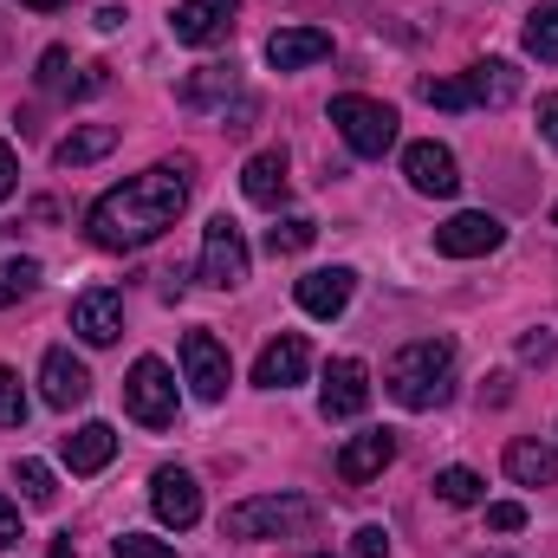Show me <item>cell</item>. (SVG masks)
<instances>
[{"instance_id": "6da1fadb", "label": "cell", "mask_w": 558, "mask_h": 558, "mask_svg": "<svg viewBox=\"0 0 558 558\" xmlns=\"http://www.w3.org/2000/svg\"><path fill=\"white\" fill-rule=\"evenodd\" d=\"M189 195H195V162H189V156H169V162H149L131 182L105 189V195L92 202L85 228H92V241H98L105 254H137L156 234L175 228V215L189 208Z\"/></svg>"}, {"instance_id": "7a4b0ae2", "label": "cell", "mask_w": 558, "mask_h": 558, "mask_svg": "<svg viewBox=\"0 0 558 558\" xmlns=\"http://www.w3.org/2000/svg\"><path fill=\"white\" fill-rule=\"evenodd\" d=\"M384 390H390V403H403V410H441L448 397H454V344L448 338H416V344H403L397 357H390V371H384Z\"/></svg>"}, {"instance_id": "3957f363", "label": "cell", "mask_w": 558, "mask_h": 558, "mask_svg": "<svg viewBox=\"0 0 558 558\" xmlns=\"http://www.w3.org/2000/svg\"><path fill=\"white\" fill-rule=\"evenodd\" d=\"M305 526H312V500H299V494H260V500H241L221 513L228 539H292Z\"/></svg>"}, {"instance_id": "277c9868", "label": "cell", "mask_w": 558, "mask_h": 558, "mask_svg": "<svg viewBox=\"0 0 558 558\" xmlns=\"http://www.w3.org/2000/svg\"><path fill=\"white\" fill-rule=\"evenodd\" d=\"M331 124H338V137L351 143L357 156H384L397 143V111L377 105V98H357V92L331 98Z\"/></svg>"}, {"instance_id": "5b68a950", "label": "cell", "mask_w": 558, "mask_h": 558, "mask_svg": "<svg viewBox=\"0 0 558 558\" xmlns=\"http://www.w3.org/2000/svg\"><path fill=\"white\" fill-rule=\"evenodd\" d=\"M124 410H131V422H143V428H169V422H175V377H169L162 357H137V364H131V377H124Z\"/></svg>"}, {"instance_id": "8992f818", "label": "cell", "mask_w": 558, "mask_h": 558, "mask_svg": "<svg viewBox=\"0 0 558 558\" xmlns=\"http://www.w3.org/2000/svg\"><path fill=\"white\" fill-rule=\"evenodd\" d=\"M182 377H189V390H195L202 403H221L228 384H234L228 344H221L215 331H189V338H182Z\"/></svg>"}, {"instance_id": "52a82bcc", "label": "cell", "mask_w": 558, "mask_h": 558, "mask_svg": "<svg viewBox=\"0 0 558 558\" xmlns=\"http://www.w3.org/2000/svg\"><path fill=\"white\" fill-rule=\"evenodd\" d=\"M247 241H241V228L228 221V215H215L208 228H202V286H221V292H234L241 279H247Z\"/></svg>"}, {"instance_id": "ba28073f", "label": "cell", "mask_w": 558, "mask_h": 558, "mask_svg": "<svg viewBox=\"0 0 558 558\" xmlns=\"http://www.w3.org/2000/svg\"><path fill=\"white\" fill-rule=\"evenodd\" d=\"M149 507H156V520H162L169 533H189V526L202 520V487H195V474H189V468H156V474H149Z\"/></svg>"}, {"instance_id": "9c48e42d", "label": "cell", "mask_w": 558, "mask_h": 558, "mask_svg": "<svg viewBox=\"0 0 558 558\" xmlns=\"http://www.w3.org/2000/svg\"><path fill=\"white\" fill-rule=\"evenodd\" d=\"M318 410L325 422H351L371 410V371L357 357H331L325 364V390H318Z\"/></svg>"}, {"instance_id": "30bf717a", "label": "cell", "mask_w": 558, "mask_h": 558, "mask_svg": "<svg viewBox=\"0 0 558 558\" xmlns=\"http://www.w3.org/2000/svg\"><path fill=\"white\" fill-rule=\"evenodd\" d=\"M500 241H507V228H500L487 208H468V215H454V221L435 228V254H448V260H481V254H494Z\"/></svg>"}, {"instance_id": "8fae6325", "label": "cell", "mask_w": 558, "mask_h": 558, "mask_svg": "<svg viewBox=\"0 0 558 558\" xmlns=\"http://www.w3.org/2000/svg\"><path fill=\"white\" fill-rule=\"evenodd\" d=\"M72 331H78L85 344H118V331H124V292H118V286L78 292V299H72Z\"/></svg>"}, {"instance_id": "7c38bea8", "label": "cell", "mask_w": 558, "mask_h": 558, "mask_svg": "<svg viewBox=\"0 0 558 558\" xmlns=\"http://www.w3.org/2000/svg\"><path fill=\"white\" fill-rule=\"evenodd\" d=\"M390 461H397V435H390V428H364V435H351V441L338 448V481H344V487H371Z\"/></svg>"}, {"instance_id": "4fadbf2b", "label": "cell", "mask_w": 558, "mask_h": 558, "mask_svg": "<svg viewBox=\"0 0 558 558\" xmlns=\"http://www.w3.org/2000/svg\"><path fill=\"white\" fill-rule=\"evenodd\" d=\"M305 371H312V351H305L299 331L267 338L260 357H254V384H260V390H292V384H305Z\"/></svg>"}, {"instance_id": "5bb4252c", "label": "cell", "mask_w": 558, "mask_h": 558, "mask_svg": "<svg viewBox=\"0 0 558 558\" xmlns=\"http://www.w3.org/2000/svg\"><path fill=\"white\" fill-rule=\"evenodd\" d=\"M39 397H46L52 410H78V403L92 397V371H85L65 344H52V351L39 357Z\"/></svg>"}, {"instance_id": "9a60e30c", "label": "cell", "mask_w": 558, "mask_h": 558, "mask_svg": "<svg viewBox=\"0 0 558 558\" xmlns=\"http://www.w3.org/2000/svg\"><path fill=\"white\" fill-rule=\"evenodd\" d=\"M234 7H241V0H182V7L169 13V33H175L182 46H215V39H228Z\"/></svg>"}, {"instance_id": "2e32d148", "label": "cell", "mask_w": 558, "mask_h": 558, "mask_svg": "<svg viewBox=\"0 0 558 558\" xmlns=\"http://www.w3.org/2000/svg\"><path fill=\"white\" fill-rule=\"evenodd\" d=\"M403 175L416 182L422 195H454L461 189V162L448 143H410L403 149Z\"/></svg>"}, {"instance_id": "e0dca14e", "label": "cell", "mask_w": 558, "mask_h": 558, "mask_svg": "<svg viewBox=\"0 0 558 558\" xmlns=\"http://www.w3.org/2000/svg\"><path fill=\"white\" fill-rule=\"evenodd\" d=\"M351 292H357V274H351V267H312V274L292 286V299H299L312 318H338V312L351 305Z\"/></svg>"}, {"instance_id": "ac0fdd59", "label": "cell", "mask_w": 558, "mask_h": 558, "mask_svg": "<svg viewBox=\"0 0 558 558\" xmlns=\"http://www.w3.org/2000/svg\"><path fill=\"white\" fill-rule=\"evenodd\" d=\"M461 98H468V111H500V105H513L520 98V72L507 65V59H481V65H468L461 72Z\"/></svg>"}, {"instance_id": "d6986e66", "label": "cell", "mask_w": 558, "mask_h": 558, "mask_svg": "<svg viewBox=\"0 0 558 558\" xmlns=\"http://www.w3.org/2000/svg\"><path fill=\"white\" fill-rule=\"evenodd\" d=\"M318 59H331V33L325 26H279L267 39V65L274 72H305Z\"/></svg>"}, {"instance_id": "ffe728a7", "label": "cell", "mask_w": 558, "mask_h": 558, "mask_svg": "<svg viewBox=\"0 0 558 558\" xmlns=\"http://www.w3.org/2000/svg\"><path fill=\"white\" fill-rule=\"evenodd\" d=\"M241 195L254 202V208H286V195H292V175H286V149H260V156H247V169H241Z\"/></svg>"}, {"instance_id": "44dd1931", "label": "cell", "mask_w": 558, "mask_h": 558, "mask_svg": "<svg viewBox=\"0 0 558 558\" xmlns=\"http://www.w3.org/2000/svg\"><path fill=\"white\" fill-rule=\"evenodd\" d=\"M59 454H65L72 474H98V468L118 454V428H111V422H78V428L59 441Z\"/></svg>"}, {"instance_id": "7402d4cb", "label": "cell", "mask_w": 558, "mask_h": 558, "mask_svg": "<svg viewBox=\"0 0 558 558\" xmlns=\"http://www.w3.org/2000/svg\"><path fill=\"white\" fill-rule=\"evenodd\" d=\"M234 65H202V72H189L182 78V105L189 111H228V98H234Z\"/></svg>"}, {"instance_id": "603a6c76", "label": "cell", "mask_w": 558, "mask_h": 558, "mask_svg": "<svg viewBox=\"0 0 558 558\" xmlns=\"http://www.w3.org/2000/svg\"><path fill=\"white\" fill-rule=\"evenodd\" d=\"M507 474L520 481V487H553L558 481V454L546 448V441H507Z\"/></svg>"}, {"instance_id": "cb8c5ba5", "label": "cell", "mask_w": 558, "mask_h": 558, "mask_svg": "<svg viewBox=\"0 0 558 558\" xmlns=\"http://www.w3.org/2000/svg\"><path fill=\"white\" fill-rule=\"evenodd\" d=\"M118 149V131L111 124H85V131H72V137L52 149V162L59 169H85V162H98V156H111Z\"/></svg>"}, {"instance_id": "d4e9b609", "label": "cell", "mask_w": 558, "mask_h": 558, "mask_svg": "<svg viewBox=\"0 0 558 558\" xmlns=\"http://www.w3.org/2000/svg\"><path fill=\"white\" fill-rule=\"evenodd\" d=\"M312 241H318V221H305V215H286V221H274V228H267V254H305V247H312Z\"/></svg>"}, {"instance_id": "484cf974", "label": "cell", "mask_w": 558, "mask_h": 558, "mask_svg": "<svg viewBox=\"0 0 558 558\" xmlns=\"http://www.w3.org/2000/svg\"><path fill=\"white\" fill-rule=\"evenodd\" d=\"M526 52H533L539 65H558V0L526 20Z\"/></svg>"}, {"instance_id": "4316f807", "label": "cell", "mask_w": 558, "mask_h": 558, "mask_svg": "<svg viewBox=\"0 0 558 558\" xmlns=\"http://www.w3.org/2000/svg\"><path fill=\"white\" fill-rule=\"evenodd\" d=\"M481 487H487V481H481L474 468H441V474H435V494H441L448 507H474Z\"/></svg>"}, {"instance_id": "83f0119b", "label": "cell", "mask_w": 558, "mask_h": 558, "mask_svg": "<svg viewBox=\"0 0 558 558\" xmlns=\"http://www.w3.org/2000/svg\"><path fill=\"white\" fill-rule=\"evenodd\" d=\"M33 286H39V260H0V312L20 305Z\"/></svg>"}, {"instance_id": "f1b7e54d", "label": "cell", "mask_w": 558, "mask_h": 558, "mask_svg": "<svg viewBox=\"0 0 558 558\" xmlns=\"http://www.w3.org/2000/svg\"><path fill=\"white\" fill-rule=\"evenodd\" d=\"M13 481H20V494H26L33 507H52V494H59V487H52V468H46V461H20V468H13Z\"/></svg>"}, {"instance_id": "f546056e", "label": "cell", "mask_w": 558, "mask_h": 558, "mask_svg": "<svg viewBox=\"0 0 558 558\" xmlns=\"http://www.w3.org/2000/svg\"><path fill=\"white\" fill-rule=\"evenodd\" d=\"M26 422V390H20V377L0 364V428H20Z\"/></svg>"}, {"instance_id": "4dcf8cb0", "label": "cell", "mask_w": 558, "mask_h": 558, "mask_svg": "<svg viewBox=\"0 0 558 558\" xmlns=\"http://www.w3.org/2000/svg\"><path fill=\"white\" fill-rule=\"evenodd\" d=\"M111 558H175V546H169V539H143V533H124Z\"/></svg>"}, {"instance_id": "1f68e13d", "label": "cell", "mask_w": 558, "mask_h": 558, "mask_svg": "<svg viewBox=\"0 0 558 558\" xmlns=\"http://www.w3.org/2000/svg\"><path fill=\"white\" fill-rule=\"evenodd\" d=\"M487 526H494V533H520V526H526V507H520V500H494V507H487Z\"/></svg>"}, {"instance_id": "d6a6232c", "label": "cell", "mask_w": 558, "mask_h": 558, "mask_svg": "<svg viewBox=\"0 0 558 558\" xmlns=\"http://www.w3.org/2000/svg\"><path fill=\"white\" fill-rule=\"evenodd\" d=\"M65 65H72V59H65V46H52V52L39 59V85H46V92H59V85H65Z\"/></svg>"}, {"instance_id": "836d02e7", "label": "cell", "mask_w": 558, "mask_h": 558, "mask_svg": "<svg viewBox=\"0 0 558 558\" xmlns=\"http://www.w3.org/2000/svg\"><path fill=\"white\" fill-rule=\"evenodd\" d=\"M351 553H357V558H390V533H384V526H364Z\"/></svg>"}, {"instance_id": "e575fe53", "label": "cell", "mask_w": 558, "mask_h": 558, "mask_svg": "<svg viewBox=\"0 0 558 558\" xmlns=\"http://www.w3.org/2000/svg\"><path fill=\"white\" fill-rule=\"evenodd\" d=\"M553 351H558V338H546V331H526V338H520V357H526V364H546Z\"/></svg>"}, {"instance_id": "d590c367", "label": "cell", "mask_w": 558, "mask_h": 558, "mask_svg": "<svg viewBox=\"0 0 558 558\" xmlns=\"http://www.w3.org/2000/svg\"><path fill=\"white\" fill-rule=\"evenodd\" d=\"M539 137L558 149V92H546V98H539Z\"/></svg>"}, {"instance_id": "8d00e7d4", "label": "cell", "mask_w": 558, "mask_h": 558, "mask_svg": "<svg viewBox=\"0 0 558 558\" xmlns=\"http://www.w3.org/2000/svg\"><path fill=\"white\" fill-rule=\"evenodd\" d=\"M13 539H20V507H13V500H0V553H7Z\"/></svg>"}, {"instance_id": "74e56055", "label": "cell", "mask_w": 558, "mask_h": 558, "mask_svg": "<svg viewBox=\"0 0 558 558\" xmlns=\"http://www.w3.org/2000/svg\"><path fill=\"white\" fill-rule=\"evenodd\" d=\"M13 182H20V162H13V149H7V143H0V202H7V195H13Z\"/></svg>"}, {"instance_id": "f35d334b", "label": "cell", "mask_w": 558, "mask_h": 558, "mask_svg": "<svg viewBox=\"0 0 558 558\" xmlns=\"http://www.w3.org/2000/svg\"><path fill=\"white\" fill-rule=\"evenodd\" d=\"M26 7H39V13H52V7H59V0H26Z\"/></svg>"}, {"instance_id": "ab89813d", "label": "cell", "mask_w": 558, "mask_h": 558, "mask_svg": "<svg viewBox=\"0 0 558 558\" xmlns=\"http://www.w3.org/2000/svg\"><path fill=\"white\" fill-rule=\"evenodd\" d=\"M553 228H558V202H553Z\"/></svg>"}, {"instance_id": "60d3db41", "label": "cell", "mask_w": 558, "mask_h": 558, "mask_svg": "<svg viewBox=\"0 0 558 558\" xmlns=\"http://www.w3.org/2000/svg\"><path fill=\"white\" fill-rule=\"evenodd\" d=\"M487 558H507V553H487Z\"/></svg>"}]
</instances>
